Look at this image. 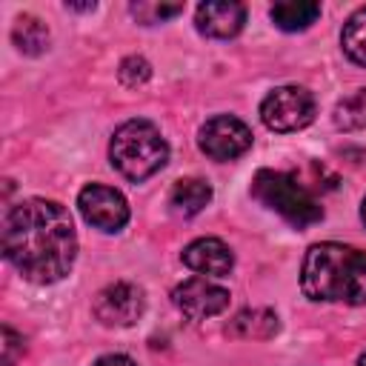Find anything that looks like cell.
Returning a JSON list of instances; mask_svg holds the SVG:
<instances>
[{
  "instance_id": "6da1fadb",
  "label": "cell",
  "mask_w": 366,
  "mask_h": 366,
  "mask_svg": "<svg viewBox=\"0 0 366 366\" xmlns=\"http://www.w3.org/2000/svg\"><path fill=\"white\" fill-rule=\"evenodd\" d=\"M3 254L31 283L63 280L77 257V232L63 203L26 197L3 217Z\"/></svg>"
},
{
  "instance_id": "7a4b0ae2",
  "label": "cell",
  "mask_w": 366,
  "mask_h": 366,
  "mask_svg": "<svg viewBox=\"0 0 366 366\" xmlns=\"http://www.w3.org/2000/svg\"><path fill=\"white\" fill-rule=\"evenodd\" d=\"M300 289L315 303H366V252L346 243L309 246L300 266Z\"/></svg>"
},
{
  "instance_id": "3957f363",
  "label": "cell",
  "mask_w": 366,
  "mask_h": 366,
  "mask_svg": "<svg viewBox=\"0 0 366 366\" xmlns=\"http://www.w3.org/2000/svg\"><path fill=\"white\" fill-rule=\"evenodd\" d=\"M112 166L132 183H143L154 172H160L169 160V143L160 129L149 120H126L114 129L109 143Z\"/></svg>"
},
{
  "instance_id": "277c9868",
  "label": "cell",
  "mask_w": 366,
  "mask_h": 366,
  "mask_svg": "<svg viewBox=\"0 0 366 366\" xmlns=\"http://www.w3.org/2000/svg\"><path fill=\"white\" fill-rule=\"evenodd\" d=\"M252 197L295 229H306L323 217V206L317 203V197L286 172L260 169L252 177Z\"/></svg>"
},
{
  "instance_id": "5b68a950",
  "label": "cell",
  "mask_w": 366,
  "mask_h": 366,
  "mask_svg": "<svg viewBox=\"0 0 366 366\" xmlns=\"http://www.w3.org/2000/svg\"><path fill=\"white\" fill-rule=\"evenodd\" d=\"M315 97L303 86H277L260 100V120L272 132H300L315 120Z\"/></svg>"
},
{
  "instance_id": "8992f818",
  "label": "cell",
  "mask_w": 366,
  "mask_h": 366,
  "mask_svg": "<svg viewBox=\"0 0 366 366\" xmlns=\"http://www.w3.org/2000/svg\"><path fill=\"white\" fill-rule=\"evenodd\" d=\"M252 129L234 114H214L197 132V146L206 157L226 163L252 149Z\"/></svg>"
},
{
  "instance_id": "52a82bcc",
  "label": "cell",
  "mask_w": 366,
  "mask_h": 366,
  "mask_svg": "<svg viewBox=\"0 0 366 366\" xmlns=\"http://www.w3.org/2000/svg\"><path fill=\"white\" fill-rule=\"evenodd\" d=\"M92 312H94V317L103 326H109V329H126V326H134L143 317V312H146V295H143V289L137 283L114 280V283L103 286L94 295Z\"/></svg>"
},
{
  "instance_id": "ba28073f",
  "label": "cell",
  "mask_w": 366,
  "mask_h": 366,
  "mask_svg": "<svg viewBox=\"0 0 366 366\" xmlns=\"http://www.w3.org/2000/svg\"><path fill=\"white\" fill-rule=\"evenodd\" d=\"M77 209L83 220L100 232H120L129 223V203L126 197L103 183H89L77 194Z\"/></svg>"
},
{
  "instance_id": "9c48e42d",
  "label": "cell",
  "mask_w": 366,
  "mask_h": 366,
  "mask_svg": "<svg viewBox=\"0 0 366 366\" xmlns=\"http://www.w3.org/2000/svg\"><path fill=\"white\" fill-rule=\"evenodd\" d=\"M172 300L189 320H206L229 309V292L206 277H189L177 283Z\"/></svg>"
},
{
  "instance_id": "30bf717a",
  "label": "cell",
  "mask_w": 366,
  "mask_h": 366,
  "mask_svg": "<svg viewBox=\"0 0 366 366\" xmlns=\"http://www.w3.org/2000/svg\"><path fill=\"white\" fill-rule=\"evenodd\" d=\"M243 23H246V6L234 0H209V3H200L194 11L197 31L212 40L237 37Z\"/></svg>"
},
{
  "instance_id": "8fae6325",
  "label": "cell",
  "mask_w": 366,
  "mask_h": 366,
  "mask_svg": "<svg viewBox=\"0 0 366 366\" xmlns=\"http://www.w3.org/2000/svg\"><path fill=\"white\" fill-rule=\"evenodd\" d=\"M180 260L192 272H197L203 277H226L234 269V254L220 237H197V240H192L183 249Z\"/></svg>"
},
{
  "instance_id": "7c38bea8",
  "label": "cell",
  "mask_w": 366,
  "mask_h": 366,
  "mask_svg": "<svg viewBox=\"0 0 366 366\" xmlns=\"http://www.w3.org/2000/svg\"><path fill=\"white\" fill-rule=\"evenodd\" d=\"M277 329H280V320L272 309H243L226 326L229 335L246 337V340H269L277 335Z\"/></svg>"
},
{
  "instance_id": "4fadbf2b",
  "label": "cell",
  "mask_w": 366,
  "mask_h": 366,
  "mask_svg": "<svg viewBox=\"0 0 366 366\" xmlns=\"http://www.w3.org/2000/svg\"><path fill=\"white\" fill-rule=\"evenodd\" d=\"M209 200H212V186L200 177H183L169 192V206L180 217H192V214L203 212L209 206Z\"/></svg>"
},
{
  "instance_id": "5bb4252c",
  "label": "cell",
  "mask_w": 366,
  "mask_h": 366,
  "mask_svg": "<svg viewBox=\"0 0 366 366\" xmlns=\"http://www.w3.org/2000/svg\"><path fill=\"white\" fill-rule=\"evenodd\" d=\"M272 23L280 31H306L320 17V3L315 0H283L269 9Z\"/></svg>"
},
{
  "instance_id": "9a60e30c",
  "label": "cell",
  "mask_w": 366,
  "mask_h": 366,
  "mask_svg": "<svg viewBox=\"0 0 366 366\" xmlns=\"http://www.w3.org/2000/svg\"><path fill=\"white\" fill-rule=\"evenodd\" d=\"M11 43L17 46L20 54H29V57H37L49 49L51 43V34H49V26L34 17V14H20L11 26Z\"/></svg>"
},
{
  "instance_id": "2e32d148",
  "label": "cell",
  "mask_w": 366,
  "mask_h": 366,
  "mask_svg": "<svg viewBox=\"0 0 366 366\" xmlns=\"http://www.w3.org/2000/svg\"><path fill=\"white\" fill-rule=\"evenodd\" d=\"M340 46H343V54H346L352 63L366 66V6L355 9V11L349 14V20L343 23Z\"/></svg>"
},
{
  "instance_id": "e0dca14e",
  "label": "cell",
  "mask_w": 366,
  "mask_h": 366,
  "mask_svg": "<svg viewBox=\"0 0 366 366\" xmlns=\"http://www.w3.org/2000/svg\"><path fill=\"white\" fill-rule=\"evenodd\" d=\"M332 123H335L337 129H343V132L363 129V126H366V89H357L355 94L343 97V100L335 106Z\"/></svg>"
},
{
  "instance_id": "ac0fdd59",
  "label": "cell",
  "mask_w": 366,
  "mask_h": 366,
  "mask_svg": "<svg viewBox=\"0 0 366 366\" xmlns=\"http://www.w3.org/2000/svg\"><path fill=\"white\" fill-rule=\"evenodd\" d=\"M132 17L140 26H154V23H166L177 14H183V3H154V0H140L129 6Z\"/></svg>"
},
{
  "instance_id": "d6986e66",
  "label": "cell",
  "mask_w": 366,
  "mask_h": 366,
  "mask_svg": "<svg viewBox=\"0 0 366 366\" xmlns=\"http://www.w3.org/2000/svg\"><path fill=\"white\" fill-rule=\"evenodd\" d=\"M117 77H120L123 86H129V89H140L143 83H149V77H152V66H149L146 57H140V54H129V57L120 60Z\"/></svg>"
},
{
  "instance_id": "ffe728a7",
  "label": "cell",
  "mask_w": 366,
  "mask_h": 366,
  "mask_svg": "<svg viewBox=\"0 0 366 366\" xmlns=\"http://www.w3.org/2000/svg\"><path fill=\"white\" fill-rule=\"evenodd\" d=\"M0 335H3V343H0V346H3L0 366H14V363L23 357V352H26V340H23V335L14 332L11 326H3Z\"/></svg>"
},
{
  "instance_id": "44dd1931",
  "label": "cell",
  "mask_w": 366,
  "mask_h": 366,
  "mask_svg": "<svg viewBox=\"0 0 366 366\" xmlns=\"http://www.w3.org/2000/svg\"><path fill=\"white\" fill-rule=\"evenodd\" d=\"M92 366H137L129 355H103V357H97Z\"/></svg>"
},
{
  "instance_id": "7402d4cb",
  "label": "cell",
  "mask_w": 366,
  "mask_h": 366,
  "mask_svg": "<svg viewBox=\"0 0 366 366\" xmlns=\"http://www.w3.org/2000/svg\"><path fill=\"white\" fill-rule=\"evenodd\" d=\"M97 3H66V11H94Z\"/></svg>"
},
{
  "instance_id": "603a6c76",
  "label": "cell",
  "mask_w": 366,
  "mask_h": 366,
  "mask_svg": "<svg viewBox=\"0 0 366 366\" xmlns=\"http://www.w3.org/2000/svg\"><path fill=\"white\" fill-rule=\"evenodd\" d=\"M360 220L366 223V197H363V203H360Z\"/></svg>"
},
{
  "instance_id": "cb8c5ba5",
  "label": "cell",
  "mask_w": 366,
  "mask_h": 366,
  "mask_svg": "<svg viewBox=\"0 0 366 366\" xmlns=\"http://www.w3.org/2000/svg\"><path fill=\"white\" fill-rule=\"evenodd\" d=\"M357 366H366V352H363V355L357 357Z\"/></svg>"
}]
</instances>
